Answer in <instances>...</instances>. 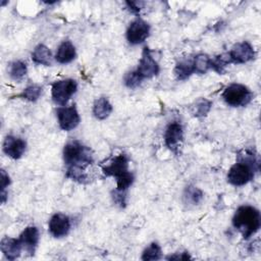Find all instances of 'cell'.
<instances>
[{"mask_svg": "<svg viewBox=\"0 0 261 261\" xmlns=\"http://www.w3.org/2000/svg\"><path fill=\"white\" fill-rule=\"evenodd\" d=\"M63 159L67 166L86 167L93 162L91 151L79 141L68 142L63 148Z\"/></svg>", "mask_w": 261, "mask_h": 261, "instance_id": "4", "label": "cell"}, {"mask_svg": "<svg viewBox=\"0 0 261 261\" xmlns=\"http://www.w3.org/2000/svg\"><path fill=\"white\" fill-rule=\"evenodd\" d=\"M192 73H194V65L193 60L191 59H184L179 61L174 68V74L177 77V80H186L188 79Z\"/></svg>", "mask_w": 261, "mask_h": 261, "instance_id": "19", "label": "cell"}, {"mask_svg": "<svg viewBox=\"0 0 261 261\" xmlns=\"http://www.w3.org/2000/svg\"><path fill=\"white\" fill-rule=\"evenodd\" d=\"M77 85L74 80L66 79L62 81L55 82L52 85V99L53 101L60 105L64 106L71 96L76 92Z\"/></svg>", "mask_w": 261, "mask_h": 261, "instance_id": "6", "label": "cell"}, {"mask_svg": "<svg viewBox=\"0 0 261 261\" xmlns=\"http://www.w3.org/2000/svg\"><path fill=\"white\" fill-rule=\"evenodd\" d=\"M254 155L245 152L241 160L234 163L227 173V180L229 184L241 187L248 184L254 177V165L255 163Z\"/></svg>", "mask_w": 261, "mask_h": 261, "instance_id": "3", "label": "cell"}, {"mask_svg": "<svg viewBox=\"0 0 261 261\" xmlns=\"http://www.w3.org/2000/svg\"><path fill=\"white\" fill-rule=\"evenodd\" d=\"M126 4L128 5L129 9L134 12H139L140 9H141V6H140V2H126Z\"/></svg>", "mask_w": 261, "mask_h": 261, "instance_id": "29", "label": "cell"}, {"mask_svg": "<svg viewBox=\"0 0 261 261\" xmlns=\"http://www.w3.org/2000/svg\"><path fill=\"white\" fill-rule=\"evenodd\" d=\"M112 112V105L108 101L107 98L101 97L98 98L93 106V114L98 119H105L107 118L110 113Z\"/></svg>", "mask_w": 261, "mask_h": 261, "instance_id": "18", "label": "cell"}, {"mask_svg": "<svg viewBox=\"0 0 261 261\" xmlns=\"http://www.w3.org/2000/svg\"><path fill=\"white\" fill-rule=\"evenodd\" d=\"M32 59L36 64L49 66L52 63V56L49 48L43 44H39L32 53Z\"/></svg>", "mask_w": 261, "mask_h": 261, "instance_id": "17", "label": "cell"}, {"mask_svg": "<svg viewBox=\"0 0 261 261\" xmlns=\"http://www.w3.org/2000/svg\"><path fill=\"white\" fill-rule=\"evenodd\" d=\"M185 198L187 200V203H191V204H198L200 203V201L203 198V193L196 187H189L186 190L185 193Z\"/></svg>", "mask_w": 261, "mask_h": 261, "instance_id": "24", "label": "cell"}, {"mask_svg": "<svg viewBox=\"0 0 261 261\" xmlns=\"http://www.w3.org/2000/svg\"><path fill=\"white\" fill-rule=\"evenodd\" d=\"M161 257V248L157 243L150 244L143 252V260H158Z\"/></svg>", "mask_w": 261, "mask_h": 261, "instance_id": "22", "label": "cell"}, {"mask_svg": "<svg viewBox=\"0 0 261 261\" xmlns=\"http://www.w3.org/2000/svg\"><path fill=\"white\" fill-rule=\"evenodd\" d=\"M182 138H184L182 125L177 121H173L169 123L164 134V141L166 146L170 150L175 152L179 147L180 142L182 141Z\"/></svg>", "mask_w": 261, "mask_h": 261, "instance_id": "12", "label": "cell"}, {"mask_svg": "<svg viewBox=\"0 0 261 261\" xmlns=\"http://www.w3.org/2000/svg\"><path fill=\"white\" fill-rule=\"evenodd\" d=\"M10 184L9 175L5 172V170L1 169V192H5V189Z\"/></svg>", "mask_w": 261, "mask_h": 261, "instance_id": "28", "label": "cell"}, {"mask_svg": "<svg viewBox=\"0 0 261 261\" xmlns=\"http://www.w3.org/2000/svg\"><path fill=\"white\" fill-rule=\"evenodd\" d=\"M48 227L54 238H62L65 237L70 229V220L65 214L56 213L50 218Z\"/></svg>", "mask_w": 261, "mask_h": 261, "instance_id": "11", "label": "cell"}, {"mask_svg": "<svg viewBox=\"0 0 261 261\" xmlns=\"http://www.w3.org/2000/svg\"><path fill=\"white\" fill-rule=\"evenodd\" d=\"M25 141L14 136H7L3 142V152L13 159L20 158L25 151Z\"/></svg>", "mask_w": 261, "mask_h": 261, "instance_id": "13", "label": "cell"}, {"mask_svg": "<svg viewBox=\"0 0 261 261\" xmlns=\"http://www.w3.org/2000/svg\"><path fill=\"white\" fill-rule=\"evenodd\" d=\"M75 57V48L70 41H63L55 54V59L61 64L69 63Z\"/></svg>", "mask_w": 261, "mask_h": 261, "instance_id": "16", "label": "cell"}, {"mask_svg": "<svg viewBox=\"0 0 261 261\" xmlns=\"http://www.w3.org/2000/svg\"><path fill=\"white\" fill-rule=\"evenodd\" d=\"M58 123L61 129L63 130H71L77 126L80 123V115L75 108V106H61L56 111Z\"/></svg>", "mask_w": 261, "mask_h": 261, "instance_id": "7", "label": "cell"}, {"mask_svg": "<svg viewBox=\"0 0 261 261\" xmlns=\"http://www.w3.org/2000/svg\"><path fill=\"white\" fill-rule=\"evenodd\" d=\"M20 245L22 247V250H24L27 253L33 255L35 252V249L39 242V231L38 228L35 226H28L23 229V231L20 233L18 238Z\"/></svg>", "mask_w": 261, "mask_h": 261, "instance_id": "14", "label": "cell"}, {"mask_svg": "<svg viewBox=\"0 0 261 261\" xmlns=\"http://www.w3.org/2000/svg\"><path fill=\"white\" fill-rule=\"evenodd\" d=\"M123 81H124V84H125L126 87H128V88H136V87H138L141 84L143 79L138 74V72L136 70H134V71L127 72L124 75Z\"/></svg>", "mask_w": 261, "mask_h": 261, "instance_id": "26", "label": "cell"}, {"mask_svg": "<svg viewBox=\"0 0 261 261\" xmlns=\"http://www.w3.org/2000/svg\"><path fill=\"white\" fill-rule=\"evenodd\" d=\"M9 76L14 81H21L27 74V65L20 60L11 62L7 68Z\"/></svg>", "mask_w": 261, "mask_h": 261, "instance_id": "21", "label": "cell"}, {"mask_svg": "<svg viewBox=\"0 0 261 261\" xmlns=\"http://www.w3.org/2000/svg\"><path fill=\"white\" fill-rule=\"evenodd\" d=\"M0 247L2 253L8 260L16 259L20 255V252L22 250L19 240L9 237H5L2 239Z\"/></svg>", "mask_w": 261, "mask_h": 261, "instance_id": "15", "label": "cell"}, {"mask_svg": "<svg viewBox=\"0 0 261 261\" xmlns=\"http://www.w3.org/2000/svg\"><path fill=\"white\" fill-rule=\"evenodd\" d=\"M128 160L124 154L115 156L108 165L103 167L106 176L116 178V190L125 192L134 181V175L128 171Z\"/></svg>", "mask_w": 261, "mask_h": 261, "instance_id": "2", "label": "cell"}, {"mask_svg": "<svg viewBox=\"0 0 261 261\" xmlns=\"http://www.w3.org/2000/svg\"><path fill=\"white\" fill-rule=\"evenodd\" d=\"M150 27L141 18H137L132 21L126 31V39L133 45L143 43L149 36Z\"/></svg>", "mask_w": 261, "mask_h": 261, "instance_id": "8", "label": "cell"}, {"mask_svg": "<svg viewBox=\"0 0 261 261\" xmlns=\"http://www.w3.org/2000/svg\"><path fill=\"white\" fill-rule=\"evenodd\" d=\"M228 53L231 63H246L255 58V51L248 42L237 43Z\"/></svg>", "mask_w": 261, "mask_h": 261, "instance_id": "10", "label": "cell"}, {"mask_svg": "<svg viewBox=\"0 0 261 261\" xmlns=\"http://www.w3.org/2000/svg\"><path fill=\"white\" fill-rule=\"evenodd\" d=\"M232 224L247 240L260 228V212L253 206L243 205L237 209L232 217Z\"/></svg>", "mask_w": 261, "mask_h": 261, "instance_id": "1", "label": "cell"}, {"mask_svg": "<svg viewBox=\"0 0 261 261\" xmlns=\"http://www.w3.org/2000/svg\"><path fill=\"white\" fill-rule=\"evenodd\" d=\"M252 97V92L246 86L236 83L229 85L222 93V98L225 103L232 107L247 105Z\"/></svg>", "mask_w": 261, "mask_h": 261, "instance_id": "5", "label": "cell"}, {"mask_svg": "<svg viewBox=\"0 0 261 261\" xmlns=\"http://www.w3.org/2000/svg\"><path fill=\"white\" fill-rule=\"evenodd\" d=\"M211 108V102L206 99H200L196 102L195 106L193 107V114L197 117L204 116L208 113Z\"/></svg>", "mask_w": 261, "mask_h": 261, "instance_id": "25", "label": "cell"}, {"mask_svg": "<svg viewBox=\"0 0 261 261\" xmlns=\"http://www.w3.org/2000/svg\"><path fill=\"white\" fill-rule=\"evenodd\" d=\"M211 61L212 59L204 53H200L196 55L193 59V65H194V72L197 73H205L211 68Z\"/></svg>", "mask_w": 261, "mask_h": 261, "instance_id": "20", "label": "cell"}, {"mask_svg": "<svg viewBox=\"0 0 261 261\" xmlns=\"http://www.w3.org/2000/svg\"><path fill=\"white\" fill-rule=\"evenodd\" d=\"M41 93H42V88L41 87L36 86V85H32V86L27 87L23 90V92L20 94V97L24 98L25 100L35 102L39 99V97L41 96Z\"/></svg>", "mask_w": 261, "mask_h": 261, "instance_id": "23", "label": "cell"}, {"mask_svg": "<svg viewBox=\"0 0 261 261\" xmlns=\"http://www.w3.org/2000/svg\"><path fill=\"white\" fill-rule=\"evenodd\" d=\"M113 200L116 204L120 205V206H124L125 204V195H124V192H121V191H118L116 190L114 193H113Z\"/></svg>", "mask_w": 261, "mask_h": 261, "instance_id": "27", "label": "cell"}, {"mask_svg": "<svg viewBox=\"0 0 261 261\" xmlns=\"http://www.w3.org/2000/svg\"><path fill=\"white\" fill-rule=\"evenodd\" d=\"M136 71L143 80L150 79L159 72V65L152 57L151 52L148 48L144 49Z\"/></svg>", "mask_w": 261, "mask_h": 261, "instance_id": "9", "label": "cell"}]
</instances>
